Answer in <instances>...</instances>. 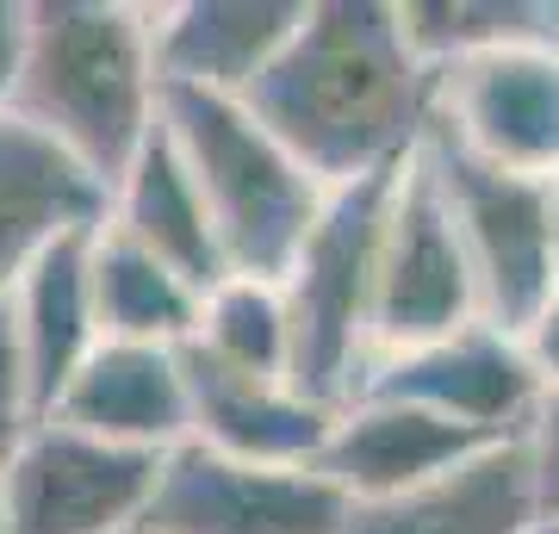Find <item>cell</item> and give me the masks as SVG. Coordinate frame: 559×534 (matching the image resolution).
I'll use <instances>...</instances> for the list:
<instances>
[{
    "instance_id": "obj_1",
    "label": "cell",
    "mask_w": 559,
    "mask_h": 534,
    "mask_svg": "<svg viewBox=\"0 0 559 534\" xmlns=\"http://www.w3.org/2000/svg\"><path fill=\"white\" fill-rule=\"evenodd\" d=\"M255 119L342 193L392 175L436 131L441 69L392 0H311L299 38L249 87Z\"/></svg>"
},
{
    "instance_id": "obj_2",
    "label": "cell",
    "mask_w": 559,
    "mask_h": 534,
    "mask_svg": "<svg viewBox=\"0 0 559 534\" xmlns=\"http://www.w3.org/2000/svg\"><path fill=\"white\" fill-rule=\"evenodd\" d=\"M13 119L87 168L106 193L162 124L156 25L124 0H32V57Z\"/></svg>"
},
{
    "instance_id": "obj_3",
    "label": "cell",
    "mask_w": 559,
    "mask_h": 534,
    "mask_svg": "<svg viewBox=\"0 0 559 534\" xmlns=\"http://www.w3.org/2000/svg\"><path fill=\"white\" fill-rule=\"evenodd\" d=\"M162 124L218 230L230 280H286L318 230L330 187L255 119L249 99L162 87Z\"/></svg>"
},
{
    "instance_id": "obj_4",
    "label": "cell",
    "mask_w": 559,
    "mask_h": 534,
    "mask_svg": "<svg viewBox=\"0 0 559 534\" xmlns=\"http://www.w3.org/2000/svg\"><path fill=\"white\" fill-rule=\"evenodd\" d=\"M404 168L330 193L318 230L305 237L293 274L280 280L293 311V385L342 411L373 367V305H380L385 205Z\"/></svg>"
},
{
    "instance_id": "obj_5",
    "label": "cell",
    "mask_w": 559,
    "mask_h": 534,
    "mask_svg": "<svg viewBox=\"0 0 559 534\" xmlns=\"http://www.w3.org/2000/svg\"><path fill=\"white\" fill-rule=\"evenodd\" d=\"M423 162H429L460 242H466V261L479 274L485 323L522 330L559 286V180L510 175L498 162L473 156L441 124L423 143Z\"/></svg>"
},
{
    "instance_id": "obj_6",
    "label": "cell",
    "mask_w": 559,
    "mask_h": 534,
    "mask_svg": "<svg viewBox=\"0 0 559 534\" xmlns=\"http://www.w3.org/2000/svg\"><path fill=\"white\" fill-rule=\"evenodd\" d=\"M479 274L466 261V242L454 230V212L441 199L423 150L404 162L380 237V305H373V360L423 348L436 336H454L479 323Z\"/></svg>"
},
{
    "instance_id": "obj_7",
    "label": "cell",
    "mask_w": 559,
    "mask_h": 534,
    "mask_svg": "<svg viewBox=\"0 0 559 534\" xmlns=\"http://www.w3.org/2000/svg\"><path fill=\"white\" fill-rule=\"evenodd\" d=\"M162 460L44 416L0 466L7 522L13 534H131L150 515Z\"/></svg>"
},
{
    "instance_id": "obj_8",
    "label": "cell",
    "mask_w": 559,
    "mask_h": 534,
    "mask_svg": "<svg viewBox=\"0 0 559 534\" xmlns=\"http://www.w3.org/2000/svg\"><path fill=\"white\" fill-rule=\"evenodd\" d=\"M348 491L318 466H255L187 441L162 460L150 534H348Z\"/></svg>"
},
{
    "instance_id": "obj_9",
    "label": "cell",
    "mask_w": 559,
    "mask_h": 534,
    "mask_svg": "<svg viewBox=\"0 0 559 534\" xmlns=\"http://www.w3.org/2000/svg\"><path fill=\"white\" fill-rule=\"evenodd\" d=\"M360 392L423 404V411L466 423V429H479L491 441H516L528 429L535 404L547 397V385L528 367L516 330H498V323L479 317L454 336H436L423 348H404V355H380L360 379Z\"/></svg>"
},
{
    "instance_id": "obj_10",
    "label": "cell",
    "mask_w": 559,
    "mask_h": 534,
    "mask_svg": "<svg viewBox=\"0 0 559 534\" xmlns=\"http://www.w3.org/2000/svg\"><path fill=\"white\" fill-rule=\"evenodd\" d=\"M436 124L510 175L559 180V50H491L448 62Z\"/></svg>"
},
{
    "instance_id": "obj_11",
    "label": "cell",
    "mask_w": 559,
    "mask_h": 534,
    "mask_svg": "<svg viewBox=\"0 0 559 534\" xmlns=\"http://www.w3.org/2000/svg\"><path fill=\"white\" fill-rule=\"evenodd\" d=\"M498 448L491 436L448 423V416L399 404V397H348L336 411V429L323 441L318 473L348 491V503H385V497L423 491L436 478L460 473L466 460Z\"/></svg>"
},
{
    "instance_id": "obj_12",
    "label": "cell",
    "mask_w": 559,
    "mask_h": 534,
    "mask_svg": "<svg viewBox=\"0 0 559 534\" xmlns=\"http://www.w3.org/2000/svg\"><path fill=\"white\" fill-rule=\"evenodd\" d=\"M187 397H193V441L212 454L255 460V466H318L323 441L336 429V411L305 397L293 379L242 373L205 348H180Z\"/></svg>"
},
{
    "instance_id": "obj_13",
    "label": "cell",
    "mask_w": 559,
    "mask_h": 534,
    "mask_svg": "<svg viewBox=\"0 0 559 534\" xmlns=\"http://www.w3.org/2000/svg\"><path fill=\"white\" fill-rule=\"evenodd\" d=\"M311 0H180L150 7L156 25V75L187 94L249 99L280 50L299 38Z\"/></svg>"
},
{
    "instance_id": "obj_14",
    "label": "cell",
    "mask_w": 559,
    "mask_h": 534,
    "mask_svg": "<svg viewBox=\"0 0 559 534\" xmlns=\"http://www.w3.org/2000/svg\"><path fill=\"white\" fill-rule=\"evenodd\" d=\"M57 423L100 436L138 454H175L193 441V397L180 348H143V342H100L87 367L57 397Z\"/></svg>"
},
{
    "instance_id": "obj_15",
    "label": "cell",
    "mask_w": 559,
    "mask_h": 534,
    "mask_svg": "<svg viewBox=\"0 0 559 534\" xmlns=\"http://www.w3.org/2000/svg\"><path fill=\"white\" fill-rule=\"evenodd\" d=\"M112 193L75 168L57 143H44L13 112L0 119V298H13L32 261L75 230H100Z\"/></svg>"
},
{
    "instance_id": "obj_16",
    "label": "cell",
    "mask_w": 559,
    "mask_h": 534,
    "mask_svg": "<svg viewBox=\"0 0 559 534\" xmlns=\"http://www.w3.org/2000/svg\"><path fill=\"white\" fill-rule=\"evenodd\" d=\"M13 323H20V355L25 379H32V404L38 423L57 411V397L69 392V379L87 367V355L100 348V305H94V230L50 242L32 274L13 286Z\"/></svg>"
},
{
    "instance_id": "obj_17",
    "label": "cell",
    "mask_w": 559,
    "mask_h": 534,
    "mask_svg": "<svg viewBox=\"0 0 559 534\" xmlns=\"http://www.w3.org/2000/svg\"><path fill=\"white\" fill-rule=\"evenodd\" d=\"M535 515V485H528V454L516 441L485 448L460 473L423 485V491L385 497V503H355L348 534H528Z\"/></svg>"
},
{
    "instance_id": "obj_18",
    "label": "cell",
    "mask_w": 559,
    "mask_h": 534,
    "mask_svg": "<svg viewBox=\"0 0 559 534\" xmlns=\"http://www.w3.org/2000/svg\"><path fill=\"white\" fill-rule=\"evenodd\" d=\"M112 230H124L131 242H143L150 256H162L168 268L193 280V286H218L230 280L218 249V230H212V212L200 199V180L187 175L168 124H156V138L143 143V156L124 168V180L112 187V212H106Z\"/></svg>"
},
{
    "instance_id": "obj_19",
    "label": "cell",
    "mask_w": 559,
    "mask_h": 534,
    "mask_svg": "<svg viewBox=\"0 0 559 534\" xmlns=\"http://www.w3.org/2000/svg\"><path fill=\"white\" fill-rule=\"evenodd\" d=\"M94 305H100L106 342H143V348H187L200 336L205 286L150 256L124 230H94Z\"/></svg>"
},
{
    "instance_id": "obj_20",
    "label": "cell",
    "mask_w": 559,
    "mask_h": 534,
    "mask_svg": "<svg viewBox=\"0 0 559 534\" xmlns=\"http://www.w3.org/2000/svg\"><path fill=\"white\" fill-rule=\"evenodd\" d=\"M404 25L436 69L491 50H559V0H404Z\"/></svg>"
},
{
    "instance_id": "obj_21",
    "label": "cell",
    "mask_w": 559,
    "mask_h": 534,
    "mask_svg": "<svg viewBox=\"0 0 559 534\" xmlns=\"http://www.w3.org/2000/svg\"><path fill=\"white\" fill-rule=\"evenodd\" d=\"M193 348L242 373L293 379V311H286L280 280H218L205 293Z\"/></svg>"
},
{
    "instance_id": "obj_22",
    "label": "cell",
    "mask_w": 559,
    "mask_h": 534,
    "mask_svg": "<svg viewBox=\"0 0 559 534\" xmlns=\"http://www.w3.org/2000/svg\"><path fill=\"white\" fill-rule=\"evenodd\" d=\"M32 423H38V404H32V379H25L20 323H13V305L0 298V466L25 441Z\"/></svg>"
},
{
    "instance_id": "obj_23",
    "label": "cell",
    "mask_w": 559,
    "mask_h": 534,
    "mask_svg": "<svg viewBox=\"0 0 559 534\" xmlns=\"http://www.w3.org/2000/svg\"><path fill=\"white\" fill-rule=\"evenodd\" d=\"M522 454H528V485H535V515L559 522V392H547L522 429Z\"/></svg>"
},
{
    "instance_id": "obj_24",
    "label": "cell",
    "mask_w": 559,
    "mask_h": 534,
    "mask_svg": "<svg viewBox=\"0 0 559 534\" xmlns=\"http://www.w3.org/2000/svg\"><path fill=\"white\" fill-rule=\"evenodd\" d=\"M32 57V0H0V119L13 112Z\"/></svg>"
},
{
    "instance_id": "obj_25",
    "label": "cell",
    "mask_w": 559,
    "mask_h": 534,
    "mask_svg": "<svg viewBox=\"0 0 559 534\" xmlns=\"http://www.w3.org/2000/svg\"><path fill=\"white\" fill-rule=\"evenodd\" d=\"M516 336H522V355H528V367L540 373V385H547V392H559V286L547 293V305H540V311L522 323Z\"/></svg>"
},
{
    "instance_id": "obj_26",
    "label": "cell",
    "mask_w": 559,
    "mask_h": 534,
    "mask_svg": "<svg viewBox=\"0 0 559 534\" xmlns=\"http://www.w3.org/2000/svg\"><path fill=\"white\" fill-rule=\"evenodd\" d=\"M0 534H13V522H7V491H0Z\"/></svg>"
},
{
    "instance_id": "obj_27",
    "label": "cell",
    "mask_w": 559,
    "mask_h": 534,
    "mask_svg": "<svg viewBox=\"0 0 559 534\" xmlns=\"http://www.w3.org/2000/svg\"><path fill=\"white\" fill-rule=\"evenodd\" d=\"M528 534H559V522H535V529H528Z\"/></svg>"
},
{
    "instance_id": "obj_28",
    "label": "cell",
    "mask_w": 559,
    "mask_h": 534,
    "mask_svg": "<svg viewBox=\"0 0 559 534\" xmlns=\"http://www.w3.org/2000/svg\"><path fill=\"white\" fill-rule=\"evenodd\" d=\"M131 534H150V529H131Z\"/></svg>"
}]
</instances>
